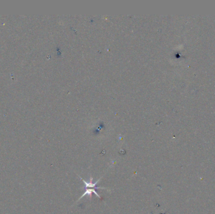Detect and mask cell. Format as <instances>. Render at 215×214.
I'll return each mask as SVG.
<instances>
[{
  "mask_svg": "<svg viewBox=\"0 0 215 214\" xmlns=\"http://www.w3.org/2000/svg\"><path fill=\"white\" fill-rule=\"evenodd\" d=\"M81 180L84 183L85 185V188H94V189H106L105 188H102V187H96V185L98 184L99 181L100 180V179H99L98 180H97L96 182L93 183V178L92 177L90 178V180L89 182H86L84 180H83L82 178H81Z\"/></svg>",
  "mask_w": 215,
  "mask_h": 214,
  "instance_id": "cell-1",
  "label": "cell"
},
{
  "mask_svg": "<svg viewBox=\"0 0 215 214\" xmlns=\"http://www.w3.org/2000/svg\"><path fill=\"white\" fill-rule=\"evenodd\" d=\"M93 193H94L97 196H98L99 198L101 199V196H100V195H99L98 193L96 192V190H94V188H86V191H85L84 193H83V194L82 195V196L80 197L79 200L81 199L82 198V197L84 196L85 195L89 196L90 200H91V197H92V194H93Z\"/></svg>",
  "mask_w": 215,
  "mask_h": 214,
  "instance_id": "cell-2",
  "label": "cell"
}]
</instances>
